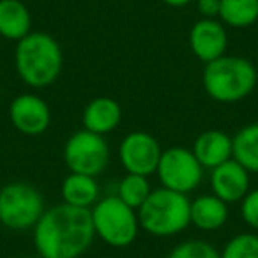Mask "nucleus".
I'll return each mask as SVG.
<instances>
[{
    "label": "nucleus",
    "instance_id": "f8f14e48",
    "mask_svg": "<svg viewBox=\"0 0 258 258\" xmlns=\"http://www.w3.org/2000/svg\"><path fill=\"white\" fill-rule=\"evenodd\" d=\"M211 189L225 204H240L251 189L249 172L233 158L228 159L211 170Z\"/></svg>",
    "mask_w": 258,
    "mask_h": 258
},
{
    "label": "nucleus",
    "instance_id": "f257e3e1",
    "mask_svg": "<svg viewBox=\"0 0 258 258\" xmlns=\"http://www.w3.org/2000/svg\"><path fill=\"white\" fill-rule=\"evenodd\" d=\"M34 247L41 258H78L96 239L90 209L58 204L46 209L32 228Z\"/></svg>",
    "mask_w": 258,
    "mask_h": 258
},
{
    "label": "nucleus",
    "instance_id": "6ab92c4d",
    "mask_svg": "<svg viewBox=\"0 0 258 258\" xmlns=\"http://www.w3.org/2000/svg\"><path fill=\"white\" fill-rule=\"evenodd\" d=\"M219 20L232 29L254 25L258 22V0H221Z\"/></svg>",
    "mask_w": 258,
    "mask_h": 258
},
{
    "label": "nucleus",
    "instance_id": "4be33fe9",
    "mask_svg": "<svg viewBox=\"0 0 258 258\" xmlns=\"http://www.w3.org/2000/svg\"><path fill=\"white\" fill-rule=\"evenodd\" d=\"M166 258H219V249L204 239H189L177 244Z\"/></svg>",
    "mask_w": 258,
    "mask_h": 258
},
{
    "label": "nucleus",
    "instance_id": "f3484780",
    "mask_svg": "<svg viewBox=\"0 0 258 258\" xmlns=\"http://www.w3.org/2000/svg\"><path fill=\"white\" fill-rule=\"evenodd\" d=\"M62 204L78 209H92L99 200V184L96 177L71 172L60 186Z\"/></svg>",
    "mask_w": 258,
    "mask_h": 258
},
{
    "label": "nucleus",
    "instance_id": "1a4fd4ad",
    "mask_svg": "<svg viewBox=\"0 0 258 258\" xmlns=\"http://www.w3.org/2000/svg\"><path fill=\"white\" fill-rule=\"evenodd\" d=\"M161 154L163 149L158 138L140 129L127 133L118 145V161L125 173L151 177L158 170Z\"/></svg>",
    "mask_w": 258,
    "mask_h": 258
},
{
    "label": "nucleus",
    "instance_id": "9d476101",
    "mask_svg": "<svg viewBox=\"0 0 258 258\" xmlns=\"http://www.w3.org/2000/svg\"><path fill=\"white\" fill-rule=\"evenodd\" d=\"M9 120L18 133L25 137H39L51 124V110L41 96L23 92L9 104Z\"/></svg>",
    "mask_w": 258,
    "mask_h": 258
},
{
    "label": "nucleus",
    "instance_id": "7ed1b4c3",
    "mask_svg": "<svg viewBox=\"0 0 258 258\" xmlns=\"http://www.w3.org/2000/svg\"><path fill=\"white\" fill-rule=\"evenodd\" d=\"M202 83L212 101L233 104L246 99L258 83V71L249 58L223 55L205 64Z\"/></svg>",
    "mask_w": 258,
    "mask_h": 258
},
{
    "label": "nucleus",
    "instance_id": "f03ea898",
    "mask_svg": "<svg viewBox=\"0 0 258 258\" xmlns=\"http://www.w3.org/2000/svg\"><path fill=\"white\" fill-rule=\"evenodd\" d=\"M64 55L58 41L46 32H30L16 43L15 68L30 89H46L58 80Z\"/></svg>",
    "mask_w": 258,
    "mask_h": 258
},
{
    "label": "nucleus",
    "instance_id": "a878e982",
    "mask_svg": "<svg viewBox=\"0 0 258 258\" xmlns=\"http://www.w3.org/2000/svg\"><path fill=\"white\" fill-rule=\"evenodd\" d=\"M27 258H30V256H27Z\"/></svg>",
    "mask_w": 258,
    "mask_h": 258
},
{
    "label": "nucleus",
    "instance_id": "20e7f679",
    "mask_svg": "<svg viewBox=\"0 0 258 258\" xmlns=\"http://www.w3.org/2000/svg\"><path fill=\"white\" fill-rule=\"evenodd\" d=\"M189 204L187 195L166 187L152 189L144 205L138 209L140 228L154 237L179 235L191 225Z\"/></svg>",
    "mask_w": 258,
    "mask_h": 258
},
{
    "label": "nucleus",
    "instance_id": "9b49d317",
    "mask_svg": "<svg viewBox=\"0 0 258 258\" xmlns=\"http://www.w3.org/2000/svg\"><path fill=\"white\" fill-rule=\"evenodd\" d=\"M189 46L193 55L204 64L226 55L228 32L218 18H200L189 30Z\"/></svg>",
    "mask_w": 258,
    "mask_h": 258
},
{
    "label": "nucleus",
    "instance_id": "ddd939ff",
    "mask_svg": "<svg viewBox=\"0 0 258 258\" xmlns=\"http://www.w3.org/2000/svg\"><path fill=\"white\" fill-rule=\"evenodd\" d=\"M122 120V108L113 97L99 96L94 97L87 103L85 110L82 113L83 129L92 131L101 137L113 133L120 125Z\"/></svg>",
    "mask_w": 258,
    "mask_h": 258
},
{
    "label": "nucleus",
    "instance_id": "0eeeda50",
    "mask_svg": "<svg viewBox=\"0 0 258 258\" xmlns=\"http://www.w3.org/2000/svg\"><path fill=\"white\" fill-rule=\"evenodd\" d=\"M64 161L69 172L97 177L110 163V145L101 135L80 129L66 140Z\"/></svg>",
    "mask_w": 258,
    "mask_h": 258
},
{
    "label": "nucleus",
    "instance_id": "39448f33",
    "mask_svg": "<svg viewBox=\"0 0 258 258\" xmlns=\"http://www.w3.org/2000/svg\"><path fill=\"white\" fill-rule=\"evenodd\" d=\"M96 237L111 247H127L137 240L140 232L138 211L125 205L117 195H108L90 209Z\"/></svg>",
    "mask_w": 258,
    "mask_h": 258
},
{
    "label": "nucleus",
    "instance_id": "393cba45",
    "mask_svg": "<svg viewBox=\"0 0 258 258\" xmlns=\"http://www.w3.org/2000/svg\"><path fill=\"white\" fill-rule=\"evenodd\" d=\"M161 2L170 6V8H186V6H189L195 0H161Z\"/></svg>",
    "mask_w": 258,
    "mask_h": 258
},
{
    "label": "nucleus",
    "instance_id": "dca6fc26",
    "mask_svg": "<svg viewBox=\"0 0 258 258\" xmlns=\"http://www.w3.org/2000/svg\"><path fill=\"white\" fill-rule=\"evenodd\" d=\"M32 32V15L22 0H0V36L18 43Z\"/></svg>",
    "mask_w": 258,
    "mask_h": 258
},
{
    "label": "nucleus",
    "instance_id": "423d86ee",
    "mask_svg": "<svg viewBox=\"0 0 258 258\" xmlns=\"http://www.w3.org/2000/svg\"><path fill=\"white\" fill-rule=\"evenodd\" d=\"M46 211L44 197L29 182H9L0 187V225L11 232L32 230Z\"/></svg>",
    "mask_w": 258,
    "mask_h": 258
},
{
    "label": "nucleus",
    "instance_id": "6e6552de",
    "mask_svg": "<svg viewBox=\"0 0 258 258\" xmlns=\"http://www.w3.org/2000/svg\"><path fill=\"white\" fill-rule=\"evenodd\" d=\"M204 170L191 149L170 147L163 151L156 173L161 187L187 195L200 186Z\"/></svg>",
    "mask_w": 258,
    "mask_h": 258
},
{
    "label": "nucleus",
    "instance_id": "a211bd4d",
    "mask_svg": "<svg viewBox=\"0 0 258 258\" xmlns=\"http://www.w3.org/2000/svg\"><path fill=\"white\" fill-rule=\"evenodd\" d=\"M232 158L249 173H258V122L244 125L232 137Z\"/></svg>",
    "mask_w": 258,
    "mask_h": 258
},
{
    "label": "nucleus",
    "instance_id": "4468645a",
    "mask_svg": "<svg viewBox=\"0 0 258 258\" xmlns=\"http://www.w3.org/2000/svg\"><path fill=\"white\" fill-rule=\"evenodd\" d=\"M191 151L204 168L212 170L232 159V137L221 129H207L195 138Z\"/></svg>",
    "mask_w": 258,
    "mask_h": 258
},
{
    "label": "nucleus",
    "instance_id": "5701e85b",
    "mask_svg": "<svg viewBox=\"0 0 258 258\" xmlns=\"http://www.w3.org/2000/svg\"><path fill=\"white\" fill-rule=\"evenodd\" d=\"M240 218L253 232H258V187L249 189V193L240 202Z\"/></svg>",
    "mask_w": 258,
    "mask_h": 258
},
{
    "label": "nucleus",
    "instance_id": "aec40b11",
    "mask_svg": "<svg viewBox=\"0 0 258 258\" xmlns=\"http://www.w3.org/2000/svg\"><path fill=\"white\" fill-rule=\"evenodd\" d=\"M152 187L149 182V177L138 175V173H125L117 184V197L124 202L125 205L133 207L135 211L144 205V202L149 198Z\"/></svg>",
    "mask_w": 258,
    "mask_h": 258
},
{
    "label": "nucleus",
    "instance_id": "b1692460",
    "mask_svg": "<svg viewBox=\"0 0 258 258\" xmlns=\"http://www.w3.org/2000/svg\"><path fill=\"white\" fill-rule=\"evenodd\" d=\"M202 18H219L221 0H195Z\"/></svg>",
    "mask_w": 258,
    "mask_h": 258
},
{
    "label": "nucleus",
    "instance_id": "2eb2a0df",
    "mask_svg": "<svg viewBox=\"0 0 258 258\" xmlns=\"http://www.w3.org/2000/svg\"><path fill=\"white\" fill-rule=\"evenodd\" d=\"M230 218L228 204L216 195H200L189 204V221L200 232H216L226 225Z\"/></svg>",
    "mask_w": 258,
    "mask_h": 258
},
{
    "label": "nucleus",
    "instance_id": "412c9836",
    "mask_svg": "<svg viewBox=\"0 0 258 258\" xmlns=\"http://www.w3.org/2000/svg\"><path fill=\"white\" fill-rule=\"evenodd\" d=\"M219 258H258V233L240 232L226 240Z\"/></svg>",
    "mask_w": 258,
    "mask_h": 258
}]
</instances>
